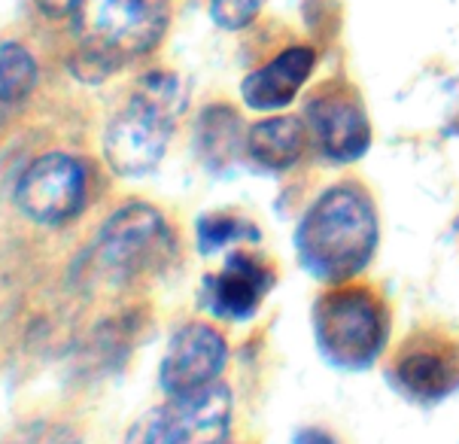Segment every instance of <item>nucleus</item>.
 Returning a JSON list of instances; mask_svg holds the SVG:
<instances>
[{
    "mask_svg": "<svg viewBox=\"0 0 459 444\" xmlns=\"http://www.w3.org/2000/svg\"><path fill=\"white\" fill-rule=\"evenodd\" d=\"M295 262L320 286L362 277L380 250V205L362 174L347 170L323 186L299 213Z\"/></svg>",
    "mask_w": 459,
    "mask_h": 444,
    "instance_id": "f257e3e1",
    "label": "nucleus"
},
{
    "mask_svg": "<svg viewBox=\"0 0 459 444\" xmlns=\"http://www.w3.org/2000/svg\"><path fill=\"white\" fill-rule=\"evenodd\" d=\"M180 256V238L159 207L128 198L100 222L91 244L76 256L70 280L82 292L119 295L150 286Z\"/></svg>",
    "mask_w": 459,
    "mask_h": 444,
    "instance_id": "f03ea898",
    "label": "nucleus"
},
{
    "mask_svg": "<svg viewBox=\"0 0 459 444\" xmlns=\"http://www.w3.org/2000/svg\"><path fill=\"white\" fill-rule=\"evenodd\" d=\"M186 107L189 89L180 74L168 67L140 74L100 131V159L110 174L119 180H140L152 174L165 161Z\"/></svg>",
    "mask_w": 459,
    "mask_h": 444,
    "instance_id": "7ed1b4c3",
    "label": "nucleus"
},
{
    "mask_svg": "<svg viewBox=\"0 0 459 444\" xmlns=\"http://www.w3.org/2000/svg\"><path fill=\"white\" fill-rule=\"evenodd\" d=\"M310 329L320 360L341 375H365L393 347L395 308L384 283L356 277L323 286L310 305Z\"/></svg>",
    "mask_w": 459,
    "mask_h": 444,
    "instance_id": "20e7f679",
    "label": "nucleus"
},
{
    "mask_svg": "<svg viewBox=\"0 0 459 444\" xmlns=\"http://www.w3.org/2000/svg\"><path fill=\"white\" fill-rule=\"evenodd\" d=\"M170 25L168 0H80L70 15V74L98 85L159 49Z\"/></svg>",
    "mask_w": 459,
    "mask_h": 444,
    "instance_id": "39448f33",
    "label": "nucleus"
},
{
    "mask_svg": "<svg viewBox=\"0 0 459 444\" xmlns=\"http://www.w3.org/2000/svg\"><path fill=\"white\" fill-rule=\"evenodd\" d=\"M384 384L414 408H438L459 393V326L420 319L380 360Z\"/></svg>",
    "mask_w": 459,
    "mask_h": 444,
    "instance_id": "423d86ee",
    "label": "nucleus"
},
{
    "mask_svg": "<svg viewBox=\"0 0 459 444\" xmlns=\"http://www.w3.org/2000/svg\"><path fill=\"white\" fill-rule=\"evenodd\" d=\"M299 113L310 137L314 165L320 168L344 170L359 165L375 144V126L359 85L344 74L310 85Z\"/></svg>",
    "mask_w": 459,
    "mask_h": 444,
    "instance_id": "0eeeda50",
    "label": "nucleus"
},
{
    "mask_svg": "<svg viewBox=\"0 0 459 444\" xmlns=\"http://www.w3.org/2000/svg\"><path fill=\"white\" fill-rule=\"evenodd\" d=\"M91 165L76 152L49 150L30 159L13 186V205L28 222L65 229L89 210Z\"/></svg>",
    "mask_w": 459,
    "mask_h": 444,
    "instance_id": "6e6552de",
    "label": "nucleus"
},
{
    "mask_svg": "<svg viewBox=\"0 0 459 444\" xmlns=\"http://www.w3.org/2000/svg\"><path fill=\"white\" fill-rule=\"evenodd\" d=\"M231 423L235 393L220 380L150 408L128 430L126 444H222L231 439Z\"/></svg>",
    "mask_w": 459,
    "mask_h": 444,
    "instance_id": "1a4fd4ad",
    "label": "nucleus"
},
{
    "mask_svg": "<svg viewBox=\"0 0 459 444\" xmlns=\"http://www.w3.org/2000/svg\"><path fill=\"white\" fill-rule=\"evenodd\" d=\"M283 268L262 247H231L220 271H207L198 286V308L225 326H247L262 314L280 286Z\"/></svg>",
    "mask_w": 459,
    "mask_h": 444,
    "instance_id": "9d476101",
    "label": "nucleus"
},
{
    "mask_svg": "<svg viewBox=\"0 0 459 444\" xmlns=\"http://www.w3.org/2000/svg\"><path fill=\"white\" fill-rule=\"evenodd\" d=\"M231 360V344L213 319L192 317L174 329L159 365V393L165 399L220 384Z\"/></svg>",
    "mask_w": 459,
    "mask_h": 444,
    "instance_id": "9b49d317",
    "label": "nucleus"
},
{
    "mask_svg": "<svg viewBox=\"0 0 459 444\" xmlns=\"http://www.w3.org/2000/svg\"><path fill=\"white\" fill-rule=\"evenodd\" d=\"M320 52L310 43H290L271 56L264 65L253 67L240 80V100L253 113H283L299 100L301 89L314 76Z\"/></svg>",
    "mask_w": 459,
    "mask_h": 444,
    "instance_id": "f8f14e48",
    "label": "nucleus"
},
{
    "mask_svg": "<svg viewBox=\"0 0 459 444\" xmlns=\"http://www.w3.org/2000/svg\"><path fill=\"white\" fill-rule=\"evenodd\" d=\"M314 161L301 113H268L247 128L244 168L259 177H286Z\"/></svg>",
    "mask_w": 459,
    "mask_h": 444,
    "instance_id": "ddd939ff",
    "label": "nucleus"
},
{
    "mask_svg": "<svg viewBox=\"0 0 459 444\" xmlns=\"http://www.w3.org/2000/svg\"><path fill=\"white\" fill-rule=\"evenodd\" d=\"M247 119L229 100H213L201 107L192 126V152L195 161L216 180H231L244 168L247 150Z\"/></svg>",
    "mask_w": 459,
    "mask_h": 444,
    "instance_id": "4468645a",
    "label": "nucleus"
},
{
    "mask_svg": "<svg viewBox=\"0 0 459 444\" xmlns=\"http://www.w3.org/2000/svg\"><path fill=\"white\" fill-rule=\"evenodd\" d=\"M262 238H264L262 222L238 207L207 210V213H201L195 220V247L201 256H216L225 247H240V244L259 247Z\"/></svg>",
    "mask_w": 459,
    "mask_h": 444,
    "instance_id": "2eb2a0df",
    "label": "nucleus"
},
{
    "mask_svg": "<svg viewBox=\"0 0 459 444\" xmlns=\"http://www.w3.org/2000/svg\"><path fill=\"white\" fill-rule=\"evenodd\" d=\"M37 61L22 43H0V113L22 107L37 89Z\"/></svg>",
    "mask_w": 459,
    "mask_h": 444,
    "instance_id": "dca6fc26",
    "label": "nucleus"
},
{
    "mask_svg": "<svg viewBox=\"0 0 459 444\" xmlns=\"http://www.w3.org/2000/svg\"><path fill=\"white\" fill-rule=\"evenodd\" d=\"M4 444H82V435L58 420H30L6 435Z\"/></svg>",
    "mask_w": 459,
    "mask_h": 444,
    "instance_id": "f3484780",
    "label": "nucleus"
},
{
    "mask_svg": "<svg viewBox=\"0 0 459 444\" xmlns=\"http://www.w3.org/2000/svg\"><path fill=\"white\" fill-rule=\"evenodd\" d=\"M264 0H210V19L222 30H244L262 13Z\"/></svg>",
    "mask_w": 459,
    "mask_h": 444,
    "instance_id": "a211bd4d",
    "label": "nucleus"
},
{
    "mask_svg": "<svg viewBox=\"0 0 459 444\" xmlns=\"http://www.w3.org/2000/svg\"><path fill=\"white\" fill-rule=\"evenodd\" d=\"M292 444H344L341 435L325 423H305L292 432Z\"/></svg>",
    "mask_w": 459,
    "mask_h": 444,
    "instance_id": "6ab92c4d",
    "label": "nucleus"
},
{
    "mask_svg": "<svg viewBox=\"0 0 459 444\" xmlns=\"http://www.w3.org/2000/svg\"><path fill=\"white\" fill-rule=\"evenodd\" d=\"M445 91H447V100H450V110H447V119H445V135L459 137V76L447 80Z\"/></svg>",
    "mask_w": 459,
    "mask_h": 444,
    "instance_id": "aec40b11",
    "label": "nucleus"
},
{
    "mask_svg": "<svg viewBox=\"0 0 459 444\" xmlns=\"http://www.w3.org/2000/svg\"><path fill=\"white\" fill-rule=\"evenodd\" d=\"M34 4H37V10L43 15H49V19H70L80 0H34Z\"/></svg>",
    "mask_w": 459,
    "mask_h": 444,
    "instance_id": "412c9836",
    "label": "nucleus"
},
{
    "mask_svg": "<svg viewBox=\"0 0 459 444\" xmlns=\"http://www.w3.org/2000/svg\"><path fill=\"white\" fill-rule=\"evenodd\" d=\"M454 231H456V235H459V213H456V220H454Z\"/></svg>",
    "mask_w": 459,
    "mask_h": 444,
    "instance_id": "4be33fe9",
    "label": "nucleus"
},
{
    "mask_svg": "<svg viewBox=\"0 0 459 444\" xmlns=\"http://www.w3.org/2000/svg\"><path fill=\"white\" fill-rule=\"evenodd\" d=\"M222 444H238V441H231V439H229V441H222Z\"/></svg>",
    "mask_w": 459,
    "mask_h": 444,
    "instance_id": "5701e85b",
    "label": "nucleus"
}]
</instances>
